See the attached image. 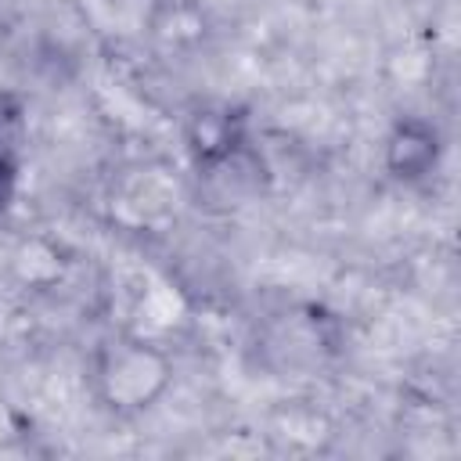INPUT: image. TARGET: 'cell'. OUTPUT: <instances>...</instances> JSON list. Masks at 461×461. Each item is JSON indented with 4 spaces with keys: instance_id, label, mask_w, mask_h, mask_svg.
<instances>
[{
    "instance_id": "obj_1",
    "label": "cell",
    "mask_w": 461,
    "mask_h": 461,
    "mask_svg": "<svg viewBox=\"0 0 461 461\" xmlns=\"http://www.w3.org/2000/svg\"><path fill=\"white\" fill-rule=\"evenodd\" d=\"M176 382L169 349L137 331L101 339L86 357V393L112 418H137L151 411Z\"/></svg>"
},
{
    "instance_id": "obj_2",
    "label": "cell",
    "mask_w": 461,
    "mask_h": 461,
    "mask_svg": "<svg viewBox=\"0 0 461 461\" xmlns=\"http://www.w3.org/2000/svg\"><path fill=\"white\" fill-rule=\"evenodd\" d=\"M439 155H443L439 130L418 115L396 119L385 137V148H382L385 173L400 184H418V180L432 176L439 166Z\"/></svg>"
},
{
    "instance_id": "obj_3",
    "label": "cell",
    "mask_w": 461,
    "mask_h": 461,
    "mask_svg": "<svg viewBox=\"0 0 461 461\" xmlns=\"http://www.w3.org/2000/svg\"><path fill=\"white\" fill-rule=\"evenodd\" d=\"M187 155L198 169L223 166L241 148V115L230 108H202L187 122Z\"/></svg>"
},
{
    "instance_id": "obj_4",
    "label": "cell",
    "mask_w": 461,
    "mask_h": 461,
    "mask_svg": "<svg viewBox=\"0 0 461 461\" xmlns=\"http://www.w3.org/2000/svg\"><path fill=\"white\" fill-rule=\"evenodd\" d=\"M14 191H18V151H14V144L0 133V212L11 209Z\"/></svg>"
}]
</instances>
